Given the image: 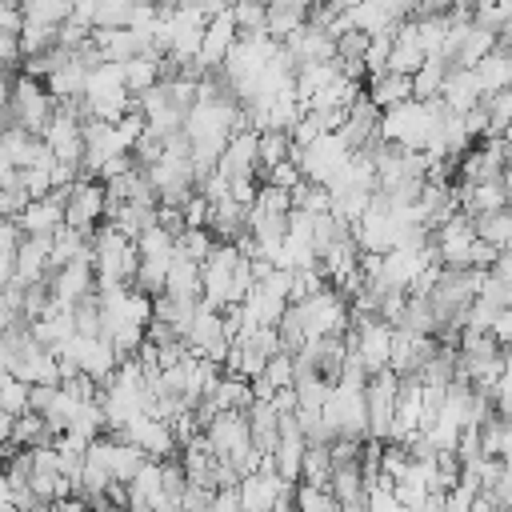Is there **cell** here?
<instances>
[{
    "instance_id": "obj_42",
    "label": "cell",
    "mask_w": 512,
    "mask_h": 512,
    "mask_svg": "<svg viewBox=\"0 0 512 512\" xmlns=\"http://www.w3.org/2000/svg\"><path fill=\"white\" fill-rule=\"evenodd\" d=\"M496 4H500V8H504V12H512V0H496Z\"/></svg>"
},
{
    "instance_id": "obj_30",
    "label": "cell",
    "mask_w": 512,
    "mask_h": 512,
    "mask_svg": "<svg viewBox=\"0 0 512 512\" xmlns=\"http://www.w3.org/2000/svg\"><path fill=\"white\" fill-rule=\"evenodd\" d=\"M16 4L28 20H44V24H60L72 12V0H16Z\"/></svg>"
},
{
    "instance_id": "obj_34",
    "label": "cell",
    "mask_w": 512,
    "mask_h": 512,
    "mask_svg": "<svg viewBox=\"0 0 512 512\" xmlns=\"http://www.w3.org/2000/svg\"><path fill=\"white\" fill-rule=\"evenodd\" d=\"M304 172H300V164L288 156V160H280V164H272V168H264V176H260V184H276V188H292L296 180H300Z\"/></svg>"
},
{
    "instance_id": "obj_19",
    "label": "cell",
    "mask_w": 512,
    "mask_h": 512,
    "mask_svg": "<svg viewBox=\"0 0 512 512\" xmlns=\"http://www.w3.org/2000/svg\"><path fill=\"white\" fill-rule=\"evenodd\" d=\"M288 156H292V132L288 128H260L256 132V180L264 176V168H272Z\"/></svg>"
},
{
    "instance_id": "obj_20",
    "label": "cell",
    "mask_w": 512,
    "mask_h": 512,
    "mask_svg": "<svg viewBox=\"0 0 512 512\" xmlns=\"http://www.w3.org/2000/svg\"><path fill=\"white\" fill-rule=\"evenodd\" d=\"M120 68H124V84H128V92L136 96V92H144V88H152V84L160 80V52H156V48L136 52V56H128Z\"/></svg>"
},
{
    "instance_id": "obj_35",
    "label": "cell",
    "mask_w": 512,
    "mask_h": 512,
    "mask_svg": "<svg viewBox=\"0 0 512 512\" xmlns=\"http://www.w3.org/2000/svg\"><path fill=\"white\" fill-rule=\"evenodd\" d=\"M464 116V132L472 136V140H484L488 136V108H484V100H476L468 112H460Z\"/></svg>"
},
{
    "instance_id": "obj_39",
    "label": "cell",
    "mask_w": 512,
    "mask_h": 512,
    "mask_svg": "<svg viewBox=\"0 0 512 512\" xmlns=\"http://www.w3.org/2000/svg\"><path fill=\"white\" fill-rule=\"evenodd\" d=\"M12 424H16V412L0 408V444H8V440H12Z\"/></svg>"
},
{
    "instance_id": "obj_22",
    "label": "cell",
    "mask_w": 512,
    "mask_h": 512,
    "mask_svg": "<svg viewBox=\"0 0 512 512\" xmlns=\"http://www.w3.org/2000/svg\"><path fill=\"white\" fill-rule=\"evenodd\" d=\"M444 76H448V60L436 56V52L424 56V64L412 72V96H416V100H432V96H440Z\"/></svg>"
},
{
    "instance_id": "obj_38",
    "label": "cell",
    "mask_w": 512,
    "mask_h": 512,
    "mask_svg": "<svg viewBox=\"0 0 512 512\" xmlns=\"http://www.w3.org/2000/svg\"><path fill=\"white\" fill-rule=\"evenodd\" d=\"M492 272H500V276H512V244H504V248H496V260H492Z\"/></svg>"
},
{
    "instance_id": "obj_15",
    "label": "cell",
    "mask_w": 512,
    "mask_h": 512,
    "mask_svg": "<svg viewBox=\"0 0 512 512\" xmlns=\"http://www.w3.org/2000/svg\"><path fill=\"white\" fill-rule=\"evenodd\" d=\"M332 496L340 500V508H368V484L360 472V460L348 464H332V480H328Z\"/></svg>"
},
{
    "instance_id": "obj_28",
    "label": "cell",
    "mask_w": 512,
    "mask_h": 512,
    "mask_svg": "<svg viewBox=\"0 0 512 512\" xmlns=\"http://www.w3.org/2000/svg\"><path fill=\"white\" fill-rule=\"evenodd\" d=\"M212 244H216V236L200 224V228H184L180 236H176V256H188V260H204L208 252H212Z\"/></svg>"
},
{
    "instance_id": "obj_3",
    "label": "cell",
    "mask_w": 512,
    "mask_h": 512,
    "mask_svg": "<svg viewBox=\"0 0 512 512\" xmlns=\"http://www.w3.org/2000/svg\"><path fill=\"white\" fill-rule=\"evenodd\" d=\"M292 308H296V316H300V324H304V336H308V340H312V336L348 332V324H352L348 296H344L340 288H332V284L316 288V292H312V296H304V300H292Z\"/></svg>"
},
{
    "instance_id": "obj_18",
    "label": "cell",
    "mask_w": 512,
    "mask_h": 512,
    "mask_svg": "<svg viewBox=\"0 0 512 512\" xmlns=\"http://www.w3.org/2000/svg\"><path fill=\"white\" fill-rule=\"evenodd\" d=\"M164 292L176 300H200V260L172 252V264L164 272Z\"/></svg>"
},
{
    "instance_id": "obj_24",
    "label": "cell",
    "mask_w": 512,
    "mask_h": 512,
    "mask_svg": "<svg viewBox=\"0 0 512 512\" xmlns=\"http://www.w3.org/2000/svg\"><path fill=\"white\" fill-rule=\"evenodd\" d=\"M48 440H56V432L48 428V420L36 408L16 416V424H12V444L16 448H36V444H48Z\"/></svg>"
},
{
    "instance_id": "obj_41",
    "label": "cell",
    "mask_w": 512,
    "mask_h": 512,
    "mask_svg": "<svg viewBox=\"0 0 512 512\" xmlns=\"http://www.w3.org/2000/svg\"><path fill=\"white\" fill-rule=\"evenodd\" d=\"M0 508H12V488H8V476L0 468Z\"/></svg>"
},
{
    "instance_id": "obj_11",
    "label": "cell",
    "mask_w": 512,
    "mask_h": 512,
    "mask_svg": "<svg viewBox=\"0 0 512 512\" xmlns=\"http://www.w3.org/2000/svg\"><path fill=\"white\" fill-rule=\"evenodd\" d=\"M16 224H20V232H28V236H52V232L64 224V188H52V192H44V196H32V200L24 204V212L16 216Z\"/></svg>"
},
{
    "instance_id": "obj_5",
    "label": "cell",
    "mask_w": 512,
    "mask_h": 512,
    "mask_svg": "<svg viewBox=\"0 0 512 512\" xmlns=\"http://www.w3.org/2000/svg\"><path fill=\"white\" fill-rule=\"evenodd\" d=\"M104 180L100 176H76L64 188V224H72L76 232H96V224L104 220Z\"/></svg>"
},
{
    "instance_id": "obj_9",
    "label": "cell",
    "mask_w": 512,
    "mask_h": 512,
    "mask_svg": "<svg viewBox=\"0 0 512 512\" xmlns=\"http://www.w3.org/2000/svg\"><path fill=\"white\" fill-rule=\"evenodd\" d=\"M236 36H240V28H236L232 8L212 12V16L204 20V36H200V52H196V60H200L204 68H220L224 56H228V48L236 44Z\"/></svg>"
},
{
    "instance_id": "obj_17",
    "label": "cell",
    "mask_w": 512,
    "mask_h": 512,
    "mask_svg": "<svg viewBox=\"0 0 512 512\" xmlns=\"http://www.w3.org/2000/svg\"><path fill=\"white\" fill-rule=\"evenodd\" d=\"M364 96L384 112V108H392V104H400V100H408L412 96V76H404V72H376V76H368L364 80Z\"/></svg>"
},
{
    "instance_id": "obj_21",
    "label": "cell",
    "mask_w": 512,
    "mask_h": 512,
    "mask_svg": "<svg viewBox=\"0 0 512 512\" xmlns=\"http://www.w3.org/2000/svg\"><path fill=\"white\" fill-rule=\"evenodd\" d=\"M208 400L216 404V412H220V408H248V404H252V380L232 376V372H220V380L212 384Z\"/></svg>"
},
{
    "instance_id": "obj_33",
    "label": "cell",
    "mask_w": 512,
    "mask_h": 512,
    "mask_svg": "<svg viewBox=\"0 0 512 512\" xmlns=\"http://www.w3.org/2000/svg\"><path fill=\"white\" fill-rule=\"evenodd\" d=\"M364 48H368V32L360 28H344L336 36V60H364Z\"/></svg>"
},
{
    "instance_id": "obj_16",
    "label": "cell",
    "mask_w": 512,
    "mask_h": 512,
    "mask_svg": "<svg viewBox=\"0 0 512 512\" xmlns=\"http://www.w3.org/2000/svg\"><path fill=\"white\" fill-rule=\"evenodd\" d=\"M440 100H444L452 112H468V108L480 100V80H476V72H472V68H464V64H448V76H444Z\"/></svg>"
},
{
    "instance_id": "obj_4",
    "label": "cell",
    "mask_w": 512,
    "mask_h": 512,
    "mask_svg": "<svg viewBox=\"0 0 512 512\" xmlns=\"http://www.w3.org/2000/svg\"><path fill=\"white\" fill-rule=\"evenodd\" d=\"M8 372L20 376L24 384H60L56 352L48 344H40L32 336V328H20V336L12 344V356H8Z\"/></svg>"
},
{
    "instance_id": "obj_29",
    "label": "cell",
    "mask_w": 512,
    "mask_h": 512,
    "mask_svg": "<svg viewBox=\"0 0 512 512\" xmlns=\"http://www.w3.org/2000/svg\"><path fill=\"white\" fill-rule=\"evenodd\" d=\"M32 196L24 192V184H20V176H16V168L4 176V184H0V216L4 220H16L20 212H24V204H28Z\"/></svg>"
},
{
    "instance_id": "obj_7",
    "label": "cell",
    "mask_w": 512,
    "mask_h": 512,
    "mask_svg": "<svg viewBox=\"0 0 512 512\" xmlns=\"http://www.w3.org/2000/svg\"><path fill=\"white\" fill-rule=\"evenodd\" d=\"M116 436H124V440H132L136 448H144V456H152V460H164V456H176V436H172V424L168 420H160V416H152V412H140V416H132Z\"/></svg>"
},
{
    "instance_id": "obj_14",
    "label": "cell",
    "mask_w": 512,
    "mask_h": 512,
    "mask_svg": "<svg viewBox=\"0 0 512 512\" xmlns=\"http://www.w3.org/2000/svg\"><path fill=\"white\" fill-rule=\"evenodd\" d=\"M48 248H52V236H28V232L20 236V244H16V280L20 284L48 276Z\"/></svg>"
},
{
    "instance_id": "obj_27",
    "label": "cell",
    "mask_w": 512,
    "mask_h": 512,
    "mask_svg": "<svg viewBox=\"0 0 512 512\" xmlns=\"http://www.w3.org/2000/svg\"><path fill=\"white\" fill-rule=\"evenodd\" d=\"M16 36H20V52H24V56H36V52H44V48L56 44V24L28 20V16H24V24H20Z\"/></svg>"
},
{
    "instance_id": "obj_1",
    "label": "cell",
    "mask_w": 512,
    "mask_h": 512,
    "mask_svg": "<svg viewBox=\"0 0 512 512\" xmlns=\"http://www.w3.org/2000/svg\"><path fill=\"white\" fill-rule=\"evenodd\" d=\"M444 112H448V104L440 96H432V100L408 96V100L380 112V140H392L400 148H424Z\"/></svg>"
},
{
    "instance_id": "obj_13",
    "label": "cell",
    "mask_w": 512,
    "mask_h": 512,
    "mask_svg": "<svg viewBox=\"0 0 512 512\" xmlns=\"http://www.w3.org/2000/svg\"><path fill=\"white\" fill-rule=\"evenodd\" d=\"M256 132L260 128H240L228 136L220 160H216V172H224L228 180L236 176H256Z\"/></svg>"
},
{
    "instance_id": "obj_37",
    "label": "cell",
    "mask_w": 512,
    "mask_h": 512,
    "mask_svg": "<svg viewBox=\"0 0 512 512\" xmlns=\"http://www.w3.org/2000/svg\"><path fill=\"white\" fill-rule=\"evenodd\" d=\"M492 336H496L500 344H512V304H504V308L496 312V320H492Z\"/></svg>"
},
{
    "instance_id": "obj_25",
    "label": "cell",
    "mask_w": 512,
    "mask_h": 512,
    "mask_svg": "<svg viewBox=\"0 0 512 512\" xmlns=\"http://www.w3.org/2000/svg\"><path fill=\"white\" fill-rule=\"evenodd\" d=\"M292 504L304 508V512H340V500L332 496V488H324V484H308V480H296V488H292Z\"/></svg>"
},
{
    "instance_id": "obj_32",
    "label": "cell",
    "mask_w": 512,
    "mask_h": 512,
    "mask_svg": "<svg viewBox=\"0 0 512 512\" xmlns=\"http://www.w3.org/2000/svg\"><path fill=\"white\" fill-rule=\"evenodd\" d=\"M260 376H264L272 388H288V384L296 380V368H292V352H284V348H280V352H272V356L264 360V372H260Z\"/></svg>"
},
{
    "instance_id": "obj_8",
    "label": "cell",
    "mask_w": 512,
    "mask_h": 512,
    "mask_svg": "<svg viewBox=\"0 0 512 512\" xmlns=\"http://www.w3.org/2000/svg\"><path fill=\"white\" fill-rule=\"evenodd\" d=\"M44 280H48V288H52V300H60V304H76L80 296L96 292V268H92L88 256L64 260V264L52 268Z\"/></svg>"
},
{
    "instance_id": "obj_31",
    "label": "cell",
    "mask_w": 512,
    "mask_h": 512,
    "mask_svg": "<svg viewBox=\"0 0 512 512\" xmlns=\"http://www.w3.org/2000/svg\"><path fill=\"white\" fill-rule=\"evenodd\" d=\"M28 388L32 384H24L20 376H12V372H4L0 376V408H8V412H28Z\"/></svg>"
},
{
    "instance_id": "obj_36",
    "label": "cell",
    "mask_w": 512,
    "mask_h": 512,
    "mask_svg": "<svg viewBox=\"0 0 512 512\" xmlns=\"http://www.w3.org/2000/svg\"><path fill=\"white\" fill-rule=\"evenodd\" d=\"M184 224H188V228L208 224V196H204V192H196V196L184 204Z\"/></svg>"
},
{
    "instance_id": "obj_23",
    "label": "cell",
    "mask_w": 512,
    "mask_h": 512,
    "mask_svg": "<svg viewBox=\"0 0 512 512\" xmlns=\"http://www.w3.org/2000/svg\"><path fill=\"white\" fill-rule=\"evenodd\" d=\"M472 228H476V236H480V240H488V244L504 248V244H512V208L504 204V208L480 212V216H472Z\"/></svg>"
},
{
    "instance_id": "obj_26",
    "label": "cell",
    "mask_w": 512,
    "mask_h": 512,
    "mask_svg": "<svg viewBox=\"0 0 512 512\" xmlns=\"http://www.w3.org/2000/svg\"><path fill=\"white\" fill-rule=\"evenodd\" d=\"M136 16V0H96L92 28H128Z\"/></svg>"
},
{
    "instance_id": "obj_6",
    "label": "cell",
    "mask_w": 512,
    "mask_h": 512,
    "mask_svg": "<svg viewBox=\"0 0 512 512\" xmlns=\"http://www.w3.org/2000/svg\"><path fill=\"white\" fill-rule=\"evenodd\" d=\"M204 436H208L212 456H228L236 468H240V460L252 452V432H248L244 408H220V412L204 424Z\"/></svg>"
},
{
    "instance_id": "obj_10",
    "label": "cell",
    "mask_w": 512,
    "mask_h": 512,
    "mask_svg": "<svg viewBox=\"0 0 512 512\" xmlns=\"http://www.w3.org/2000/svg\"><path fill=\"white\" fill-rule=\"evenodd\" d=\"M336 136L348 144V152L368 148V144L380 136V108L360 92V96L348 104V112H344V120H340V128H336Z\"/></svg>"
},
{
    "instance_id": "obj_12",
    "label": "cell",
    "mask_w": 512,
    "mask_h": 512,
    "mask_svg": "<svg viewBox=\"0 0 512 512\" xmlns=\"http://www.w3.org/2000/svg\"><path fill=\"white\" fill-rule=\"evenodd\" d=\"M440 340L436 336H428V332H408V328H392V352H388V368L392 372H400V376H408V372H416L428 356H432V348H436Z\"/></svg>"
},
{
    "instance_id": "obj_2",
    "label": "cell",
    "mask_w": 512,
    "mask_h": 512,
    "mask_svg": "<svg viewBox=\"0 0 512 512\" xmlns=\"http://www.w3.org/2000/svg\"><path fill=\"white\" fill-rule=\"evenodd\" d=\"M52 108H56V96L48 92V84L36 80V76H28V72H20L12 80V96H8V108L0 116V128L16 124V128H28V132L40 136L44 124H48V116H52Z\"/></svg>"
},
{
    "instance_id": "obj_40",
    "label": "cell",
    "mask_w": 512,
    "mask_h": 512,
    "mask_svg": "<svg viewBox=\"0 0 512 512\" xmlns=\"http://www.w3.org/2000/svg\"><path fill=\"white\" fill-rule=\"evenodd\" d=\"M8 96H12V76L0 68V116H4V108H8Z\"/></svg>"
}]
</instances>
